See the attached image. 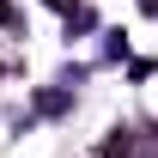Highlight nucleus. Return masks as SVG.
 I'll return each mask as SVG.
<instances>
[{
	"instance_id": "1",
	"label": "nucleus",
	"mask_w": 158,
	"mask_h": 158,
	"mask_svg": "<svg viewBox=\"0 0 158 158\" xmlns=\"http://www.w3.org/2000/svg\"><path fill=\"white\" fill-rule=\"evenodd\" d=\"M116 158H158V128H140V134H122Z\"/></svg>"
}]
</instances>
